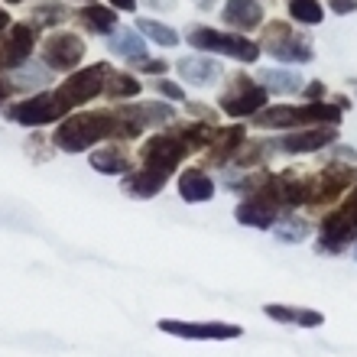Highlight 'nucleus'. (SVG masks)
I'll return each instance as SVG.
<instances>
[{
    "label": "nucleus",
    "mask_w": 357,
    "mask_h": 357,
    "mask_svg": "<svg viewBox=\"0 0 357 357\" xmlns=\"http://www.w3.org/2000/svg\"><path fill=\"white\" fill-rule=\"evenodd\" d=\"M140 68L143 72H146V75H166V62H162V59H146V62H140Z\"/></svg>",
    "instance_id": "473e14b6"
},
{
    "label": "nucleus",
    "mask_w": 357,
    "mask_h": 357,
    "mask_svg": "<svg viewBox=\"0 0 357 357\" xmlns=\"http://www.w3.org/2000/svg\"><path fill=\"white\" fill-rule=\"evenodd\" d=\"M91 166L98 172H107V176H121V172H127L130 160H127V156H123L117 146H107V150L91 153Z\"/></svg>",
    "instance_id": "a878e982"
},
{
    "label": "nucleus",
    "mask_w": 357,
    "mask_h": 357,
    "mask_svg": "<svg viewBox=\"0 0 357 357\" xmlns=\"http://www.w3.org/2000/svg\"><path fill=\"white\" fill-rule=\"evenodd\" d=\"M176 68H178V75H182V82H192V85H215L218 78L225 75L221 62H215V59H208V56L178 59Z\"/></svg>",
    "instance_id": "2eb2a0df"
},
{
    "label": "nucleus",
    "mask_w": 357,
    "mask_h": 357,
    "mask_svg": "<svg viewBox=\"0 0 357 357\" xmlns=\"http://www.w3.org/2000/svg\"><path fill=\"white\" fill-rule=\"evenodd\" d=\"M33 46H36V29L29 26V23H17V26L10 29V43L3 49V66H10V68L26 66Z\"/></svg>",
    "instance_id": "dca6fc26"
},
{
    "label": "nucleus",
    "mask_w": 357,
    "mask_h": 357,
    "mask_svg": "<svg viewBox=\"0 0 357 357\" xmlns=\"http://www.w3.org/2000/svg\"><path fill=\"white\" fill-rule=\"evenodd\" d=\"M185 153H188V146L182 143V137H178V133H156V137H150V140L143 143L140 160H143V166H146V169L169 176L178 162L185 160Z\"/></svg>",
    "instance_id": "6e6552de"
},
{
    "label": "nucleus",
    "mask_w": 357,
    "mask_h": 357,
    "mask_svg": "<svg viewBox=\"0 0 357 357\" xmlns=\"http://www.w3.org/2000/svg\"><path fill=\"white\" fill-rule=\"evenodd\" d=\"M104 91L111 94V98H133V94L143 91V85L133 75H127V72H121V75L107 72V85H104Z\"/></svg>",
    "instance_id": "c85d7f7f"
},
{
    "label": "nucleus",
    "mask_w": 357,
    "mask_h": 357,
    "mask_svg": "<svg viewBox=\"0 0 357 357\" xmlns=\"http://www.w3.org/2000/svg\"><path fill=\"white\" fill-rule=\"evenodd\" d=\"M354 182V176H351L348 169H328L321 178H315L312 182V198H309V205H325V202H335V198L344 192V188Z\"/></svg>",
    "instance_id": "f3484780"
},
{
    "label": "nucleus",
    "mask_w": 357,
    "mask_h": 357,
    "mask_svg": "<svg viewBox=\"0 0 357 357\" xmlns=\"http://www.w3.org/2000/svg\"><path fill=\"white\" fill-rule=\"evenodd\" d=\"M3 29H10V13L0 7V33H3Z\"/></svg>",
    "instance_id": "4c0bfd02"
},
{
    "label": "nucleus",
    "mask_w": 357,
    "mask_h": 357,
    "mask_svg": "<svg viewBox=\"0 0 357 357\" xmlns=\"http://www.w3.org/2000/svg\"><path fill=\"white\" fill-rule=\"evenodd\" d=\"M354 257H357V247H354Z\"/></svg>",
    "instance_id": "37998d69"
},
{
    "label": "nucleus",
    "mask_w": 357,
    "mask_h": 357,
    "mask_svg": "<svg viewBox=\"0 0 357 357\" xmlns=\"http://www.w3.org/2000/svg\"><path fill=\"white\" fill-rule=\"evenodd\" d=\"M7 98H10V85H7V82H3V78H0V104L7 101Z\"/></svg>",
    "instance_id": "58836bf2"
},
{
    "label": "nucleus",
    "mask_w": 357,
    "mask_h": 357,
    "mask_svg": "<svg viewBox=\"0 0 357 357\" xmlns=\"http://www.w3.org/2000/svg\"><path fill=\"white\" fill-rule=\"evenodd\" d=\"M127 114H130L133 121H137V127H160V123H166L172 117V107H166V104L153 101V104H137V107H127Z\"/></svg>",
    "instance_id": "393cba45"
},
{
    "label": "nucleus",
    "mask_w": 357,
    "mask_h": 357,
    "mask_svg": "<svg viewBox=\"0 0 357 357\" xmlns=\"http://www.w3.org/2000/svg\"><path fill=\"white\" fill-rule=\"evenodd\" d=\"M354 192H357V185H354Z\"/></svg>",
    "instance_id": "c03bdc74"
},
{
    "label": "nucleus",
    "mask_w": 357,
    "mask_h": 357,
    "mask_svg": "<svg viewBox=\"0 0 357 357\" xmlns=\"http://www.w3.org/2000/svg\"><path fill=\"white\" fill-rule=\"evenodd\" d=\"M335 140H338L335 123H315V127H299V130L280 137V140H276V150H282V153H315V150L331 146Z\"/></svg>",
    "instance_id": "f8f14e48"
},
{
    "label": "nucleus",
    "mask_w": 357,
    "mask_h": 357,
    "mask_svg": "<svg viewBox=\"0 0 357 357\" xmlns=\"http://www.w3.org/2000/svg\"><path fill=\"white\" fill-rule=\"evenodd\" d=\"M221 20L231 29H257L264 23V3H257V0H227L225 10H221Z\"/></svg>",
    "instance_id": "4468645a"
},
{
    "label": "nucleus",
    "mask_w": 357,
    "mask_h": 357,
    "mask_svg": "<svg viewBox=\"0 0 357 357\" xmlns=\"http://www.w3.org/2000/svg\"><path fill=\"white\" fill-rule=\"evenodd\" d=\"M78 20H82L91 33H101V36H107V33L117 29V13H114L111 7H101V3H88V7L78 13Z\"/></svg>",
    "instance_id": "5701e85b"
},
{
    "label": "nucleus",
    "mask_w": 357,
    "mask_h": 357,
    "mask_svg": "<svg viewBox=\"0 0 357 357\" xmlns=\"http://www.w3.org/2000/svg\"><path fill=\"white\" fill-rule=\"evenodd\" d=\"M88 3H98V0H88Z\"/></svg>",
    "instance_id": "a19ab883"
},
{
    "label": "nucleus",
    "mask_w": 357,
    "mask_h": 357,
    "mask_svg": "<svg viewBox=\"0 0 357 357\" xmlns=\"http://www.w3.org/2000/svg\"><path fill=\"white\" fill-rule=\"evenodd\" d=\"M7 3H20V0H7Z\"/></svg>",
    "instance_id": "ea45409f"
},
{
    "label": "nucleus",
    "mask_w": 357,
    "mask_h": 357,
    "mask_svg": "<svg viewBox=\"0 0 357 357\" xmlns=\"http://www.w3.org/2000/svg\"><path fill=\"white\" fill-rule=\"evenodd\" d=\"M260 49H266L273 59L280 62H312L315 52H312V39L305 33H296L289 23H266L264 39H260Z\"/></svg>",
    "instance_id": "39448f33"
},
{
    "label": "nucleus",
    "mask_w": 357,
    "mask_h": 357,
    "mask_svg": "<svg viewBox=\"0 0 357 357\" xmlns=\"http://www.w3.org/2000/svg\"><path fill=\"white\" fill-rule=\"evenodd\" d=\"M328 10L331 13H357V0H328Z\"/></svg>",
    "instance_id": "2f4dec72"
},
{
    "label": "nucleus",
    "mask_w": 357,
    "mask_h": 357,
    "mask_svg": "<svg viewBox=\"0 0 357 357\" xmlns=\"http://www.w3.org/2000/svg\"><path fill=\"white\" fill-rule=\"evenodd\" d=\"M117 10H137V0H111Z\"/></svg>",
    "instance_id": "e433bc0d"
},
{
    "label": "nucleus",
    "mask_w": 357,
    "mask_h": 357,
    "mask_svg": "<svg viewBox=\"0 0 357 357\" xmlns=\"http://www.w3.org/2000/svg\"><path fill=\"white\" fill-rule=\"evenodd\" d=\"M282 208H286V202H282V195H280V182H276V176H266L264 185H257L254 192H250V198L241 202L237 221H241V225H250V227H273L280 221Z\"/></svg>",
    "instance_id": "20e7f679"
},
{
    "label": "nucleus",
    "mask_w": 357,
    "mask_h": 357,
    "mask_svg": "<svg viewBox=\"0 0 357 357\" xmlns=\"http://www.w3.org/2000/svg\"><path fill=\"white\" fill-rule=\"evenodd\" d=\"M153 10H172L176 7V0H146Z\"/></svg>",
    "instance_id": "c9c22d12"
},
{
    "label": "nucleus",
    "mask_w": 357,
    "mask_h": 357,
    "mask_svg": "<svg viewBox=\"0 0 357 357\" xmlns=\"http://www.w3.org/2000/svg\"><path fill=\"white\" fill-rule=\"evenodd\" d=\"M247 143V130L237 123V127H225V130H218V140L211 143V162L215 166H225L237 156V150Z\"/></svg>",
    "instance_id": "6ab92c4d"
},
{
    "label": "nucleus",
    "mask_w": 357,
    "mask_h": 357,
    "mask_svg": "<svg viewBox=\"0 0 357 357\" xmlns=\"http://www.w3.org/2000/svg\"><path fill=\"white\" fill-rule=\"evenodd\" d=\"M257 82L270 94H299L302 88H305L296 72H282V68H264V72L257 75Z\"/></svg>",
    "instance_id": "412c9836"
},
{
    "label": "nucleus",
    "mask_w": 357,
    "mask_h": 357,
    "mask_svg": "<svg viewBox=\"0 0 357 357\" xmlns=\"http://www.w3.org/2000/svg\"><path fill=\"white\" fill-rule=\"evenodd\" d=\"M137 29H140L146 39H153L156 46H166V49H169V46H176V43H178V33H176V29H169L166 23H160V20L140 17V20H137Z\"/></svg>",
    "instance_id": "bb28decb"
},
{
    "label": "nucleus",
    "mask_w": 357,
    "mask_h": 357,
    "mask_svg": "<svg viewBox=\"0 0 357 357\" xmlns=\"http://www.w3.org/2000/svg\"><path fill=\"white\" fill-rule=\"evenodd\" d=\"M166 178H169V176L153 172V169H146V166H143L137 176L127 178V192H130V195H137V198H153V195H160V188L166 185Z\"/></svg>",
    "instance_id": "b1692460"
},
{
    "label": "nucleus",
    "mask_w": 357,
    "mask_h": 357,
    "mask_svg": "<svg viewBox=\"0 0 357 357\" xmlns=\"http://www.w3.org/2000/svg\"><path fill=\"white\" fill-rule=\"evenodd\" d=\"M266 315L276 321H292V325H302V328H319L325 325V315L315 309H289V305H266Z\"/></svg>",
    "instance_id": "4be33fe9"
},
{
    "label": "nucleus",
    "mask_w": 357,
    "mask_h": 357,
    "mask_svg": "<svg viewBox=\"0 0 357 357\" xmlns=\"http://www.w3.org/2000/svg\"><path fill=\"white\" fill-rule=\"evenodd\" d=\"M266 101H270V91L247 75H234L227 91H221V111L227 117H254L257 111L266 107Z\"/></svg>",
    "instance_id": "423d86ee"
},
{
    "label": "nucleus",
    "mask_w": 357,
    "mask_h": 357,
    "mask_svg": "<svg viewBox=\"0 0 357 357\" xmlns=\"http://www.w3.org/2000/svg\"><path fill=\"white\" fill-rule=\"evenodd\" d=\"M0 62H3V52H0Z\"/></svg>",
    "instance_id": "79ce46f5"
},
{
    "label": "nucleus",
    "mask_w": 357,
    "mask_h": 357,
    "mask_svg": "<svg viewBox=\"0 0 357 357\" xmlns=\"http://www.w3.org/2000/svg\"><path fill=\"white\" fill-rule=\"evenodd\" d=\"M254 127H264V130H299V127H315V123H335L341 121V107L328 101H309V104H276V107H264L257 111Z\"/></svg>",
    "instance_id": "f03ea898"
},
{
    "label": "nucleus",
    "mask_w": 357,
    "mask_h": 357,
    "mask_svg": "<svg viewBox=\"0 0 357 357\" xmlns=\"http://www.w3.org/2000/svg\"><path fill=\"white\" fill-rule=\"evenodd\" d=\"M85 59V43L75 33H56L43 43V62L56 72H72Z\"/></svg>",
    "instance_id": "9b49d317"
},
{
    "label": "nucleus",
    "mask_w": 357,
    "mask_h": 357,
    "mask_svg": "<svg viewBox=\"0 0 357 357\" xmlns=\"http://www.w3.org/2000/svg\"><path fill=\"white\" fill-rule=\"evenodd\" d=\"M66 111L68 107L62 104L59 94H36V98H26L23 104H17L7 117L17 123H26V127H43V123L59 121Z\"/></svg>",
    "instance_id": "9d476101"
},
{
    "label": "nucleus",
    "mask_w": 357,
    "mask_h": 357,
    "mask_svg": "<svg viewBox=\"0 0 357 357\" xmlns=\"http://www.w3.org/2000/svg\"><path fill=\"white\" fill-rule=\"evenodd\" d=\"M302 98H305V101H319V98H325V85H321V82H312V85L302 88Z\"/></svg>",
    "instance_id": "f704fd0d"
},
{
    "label": "nucleus",
    "mask_w": 357,
    "mask_h": 357,
    "mask_svg": "<svg viewBox=\"0 0 357 357\" xmlns=\"http://www.w3.org/2000/svg\"><path fill=\"white\" fill-rule=\"evenodd\" d=\"M188 46L202 49V52H218V56H231L237 62H257L260 59V43L247 39L244 33H225V29H211V26H195L188 29Z\"/></svg>",
    "instance_id": "7ed1b4c3"
},
{
    "label": "nucleus",
    "mask_w": 357,
    "mask_h": 357,
    "mask_svg": "<svg viewBox=\"0 0 357 357\" xmlns=\"http://www.w3.org/2000/svg\"><path fill=\"white\" fill-rule=\"evenodd\" d=\"M276 237H280V241H286V244H299V241H305V237H309V225H305V221H302V218H280V221H276Z\"/></svg>",
    "instance_id": "c756f323"
},
{
    "label": "nucleus",
    "mask_w": 357,
    "mask_h": 357,
    "mask_svg": "<svg viewBox=\"0 0 357 357\" xmlns=\"http://www.w3.org/2000/svg\"><path fill=\"white\" fill-rule=\"evenodd\" d=\"M62 20H66V10L59 7L56 0H43V7L33 10V23H39L43 29L52 26V23H62Z\"/></svg>",
    "instance_id": "7c9ffc66"
},
{
    "label": "nucleus",
    "mask_w": 357,
    "mask_h": 357,
    "mask_svg": "<svg viewBox=\"0 0 357 357\" xmlns=\"http://www.w3.org/2000/svg\"><path fill=\"white\" fill-rule=\"evenodd\" d=\"M354 237H357V192H351L348 202L321 221V250L338 254L348 244H354Z\"/></svg>",
    "instance_id": "0eeeda50"
},
{
    "label": "nucleus",
    "mask_w": 357,
    "mask_h": 357,
    "mask_svg": "<svg viewBox=\"0 0 357 357\" xmlns=\"http://www.w3.org/2000/svg\"><path fill=\"white\" fill-rule=\"evenodd\" d=\"M156 88H160L166 98H172V101H182V98H185V91H182L178 85H172V82H166V78H162V82H156Z\"/></svg>",
    "instance_id": "72a5a7b5"
},
{
    "label": "nucleus",
    "mask_w": 357,
    "mask_h": 357,
    "mask_svg": "<svg viewBox=\"0 0 357 357\" xmlns=\"http://www.w3.org/2000/svg\"><path fill=\"white\" fill-rule=\"evenodd\" d=\"M178 195L198 205V202H211L215 198V182L208 178V172L202 169H185L178 176Z\"/></svg>",
    "instance_id": "a211bd4d"
},
{
    "label": "nucleus",
    "mask_w": 357,
    "mask_h": 357,
    "mask_svg": "<svg viewBox=\"0 0 357 357\" xmlns=\"http://www.w3.org/2000/svg\"><path fill=\"white\" fill-rule=\"evenodd\" d=\"M107 46H111V52H117V56H123V59H130V62H137V66L150 59L140 29H123L121 26V33H117V36L107 39Z\"/></svg>",
    "instance_id": "aec40b11"
},
{
    "label": "nucleus",
    "mask_w": 357,
    "mask_h": 357,
    "mask_svg": "<svg viewBox=\"0 0 357 357\" xmlns=\"http://www.w3.org/2000/svg\"><path fill=\"white\" fill-rule=\"evenodd\" d=\"M289 17L296 23H305V26H319L325 20V7L319 0H289Z\"/></svg>",
    "instance_id": "cd10ccee"
},
{
    "label": "nucleus",
    "mask_w": 357,
    "mask_h": 357,
    "mask_svg": "<svg viewBox=\"0 0 357 357\" xmlns=\"http://www.w3.org/2000/svg\"><path fill=\"white\" fill-rule=\"evenodd\" d=\"M107 72L111 68L107 66H91V68H82V72H75V75H68V82L62 88H59V98H62V104L66 107H78V104H88L94 98V94L104 91V78H107Z\"/></svg>",
    "instance_id": "1a4fd4ad"
},
{
    "label": "nucleus",
    "mask_w": 357,
    "mask_h": 357,
    "mask_svg": "<svg viewBox=\"0 0 357 357\" xmlns=\"http://www.w3.org/2000/svg\"><path fill=\"white\" fill-rule=\"evenodd\" d=\"M162 331L178 335V338H202V341H225V338H241L237 325H225V321H202V325H188V321H160Z\"/></svg>",
    "instance_id": "ddd939ff"
},
{
    "label": "nucleus",
    "mask_w": 357,
    "mask_h": 357,
    "mask_svg": "<svg viewBox=\"0 0 357 357\" xmlns=\"http://www.w3.org/2000/svg\"><path fill=\"white\" fill-rule=\"evenodd\" d=\"M137 133L143 130L127 114V107H121L117 114H75L59 127L56 146L66 153H82L88 146H94L98 140H104V137H127L130 140Z\"/></svg>",
    "instance_id": "f257e3e1"
}]
</instances>
